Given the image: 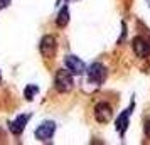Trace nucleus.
<instances>
[{
	"mask_svg": "<svg viewBox=\"0 0 150 145\" xmlns=\"http://www.w3.org/2000/svg\"><path fill=\"white\" fill-rule=\"evenodd\" d=\"M143 130H145V135L150 138V117L145 120V128H143Z\"/></svg>",
	"mask_w": 150,
	"mask_h": 145,
	"instance_id": "obj_12",
	"label": "nucleus"
},
{
	"mask_svg": "<svg viewBox=\"0 0 150 145\" xmlns=\"http://www.w3.org/2000/svg\"><path fill=\"white\" fill-rule=\"evenodd\" d=\"M56 132V123L54 122H44L35 128V138L41 142H49L51 138L54 137Z\"/></svg>",
	"mask_w": 150,
	"mask_h": 145,
	"instance_id": "obj_5",
	"label": "nucleus"
},
{
	"mask_svg": "<svg viewBox=\"0 0 150 145\" xmlns=\"http://www.w3.org/2000/svg\"><path fill=\"white\" fill-rule=\"evenodd\" d=\"M74 86V81H73V76H71V71H66V69H57L54 76V88L59 93H69Z\"/></svg>",
	"mask_w": 150,
	"mask_h": 145,
	"instance_id": "obj_1",
	"label": "nucleus"
},
{
	"mask_svg": "<svg viewBox=\"0 0 150 145\" xmlns=\"http://www.w3.org/2000/svg\"><path fill=\"white\" fill-rule=\"evenodd\" d=\"M133 108H135V103L132 101V105H130L127 110H123L122 113H120V117L116 118V132L120 133V137H125V132H127V128H128V123H130V115H132V111H133Z\"/></svg>",
	"mask_w": 150,
	"mask_h": 145,
	"instance_id": "obj_7",
	"label": "nucleus"
},
{
	"mask_svg": "<svg viewBox=\"0 0 150 145\" xmlns=\"http://www.w3.org/2000/svg\"><path fill=\"white\" fill-rule=\"evenodd\" d=\"M29 120H30V115H29V113L19 115V117L15 118V120L8 122V130L12 132L14 135H17V137H19L22 132H24V128H25V125H27Z\"/></svg>",
	"mask_w": 150,
	"mask_h": 145,
	"instance_id": "obj_9",
	"label": "nucleus"
},
{
	"mask_svg": "<svg viewBox=\"0 0 150 145\" xmlns=\"http://www.w3.org/2000/svg\"><path fill=\"white\" fill-rule=\"evenodd\" d=\"M64 66H66V69H69L71 71V74H84L86 73V66H84V62L79 59V57H76V56L69 54L64 57Z\"/></svg>",
	"mask_w": 150,
	"mask_h": 145,
	"instance_id": "obj_6",
	"label": "nucleus"
},
{
	"mask_svg": "<svg viewBox=\"0 0 150 145\" xmlns=\"http://www.w3.org/2000/svg\"><path fill=\"white\" fill-rule=\"evenodd\" d=\"M8 4H10V0H0V10H2V8H5Z\"/></svg>",
	"mask_w": 150,
	"mask_h": 145,
	"instance_id": "obj_13",
	"label": "nucleus"
},
{
	"mask_svg": "<svg viewBox=\"0 0 150 145\" xmlns=\"http://www.w3.org/2000/svg\"><path fill=\"white\" fill-rule=\"evenodd\" d=\"M68 22H69V8L64 5V7L59 10L57 17H56V25H57V27H66Z\"/></svg>",
	"mask_w": 150,
	"mask_h": 145,
	"instance_id": "obj_10",
	"label": "nucleus"
},
{
	"mask_svg": "<svg viewBox=\"0 0 150 145\" xmlns=\"http://www.w3.org/2000/svg\"><path fill=\"white\" fill-rule=\"evenodd\" d=\"M132 47H133V52H135L138 57H149L150 56V44L147 39H143L140 35H137L133 42H132Z\"/></svg>",
	"mask_w": 150,
	"mask_h": 145,
	"instance_id": "obj_8",
	"label": "nucleus"
},
{
	"mask_svg": "<svg viewBox=\"0 0 150 145\" xmlns=\"http://www.w3.org/2000/svg\"><path fill=\"white\" fill-rule=\"evenodd\" d=\"M39 51H41L42 57H46V59L54 57L56 51H57V41L54 35H44L41 44H39Z\"/></svg>",
	"mask_w": 150,
	"mask_h": 145,
	"instance_id": "obj_3",
	"label": "nucleus"
},
{
	"mask_svg": "<svg viewBox=\"0 0 150 145\" xmlns=\"http://www.w3.org/2000/svg\"><path fill=\"white\" fill-rule=\"evenodd\" d=\"M0 83H2V76H0Z\"/></svg>",
	"mask_w": 150,
	"mask_h": 145,
	"instance_id": "obj_15",
	"label": "nucleus"
},
{
	"mask_svg": "<svg viewBox=\"0 0 150 145\" xmlns=\"http://www.w3.org/2000/svg\"><path fill=\"white\" fill-rule=\"evenodd\" d=\"M113 117V108L111 105L106 103V101H100V103L95 106V118L96 122L100 123H108Z\"/></svg>",
	"mask_w": 150,
	"mask_h": 145,
	"instance_id": "obj_4",
	"label": "nucleus"
},
{
	"mask_svg": "<svg viewBox=\"0 0 150 145\" xmlns=\"http://www.w3.org/2000/svg\"><path fill=\"white\" fill-rule=\"evenodd\" d=\"M66 2H71V0H66Z\"/></svg>",
	"mask_w": 150,
	"mask_h": 145,
	"instance_id": "obj_16",
	"label": "nucleus"
},
{
	"mask_svg": "<svg viewBox=\"0 0 150 145\" xmlns=\"http://www.w3.org/2000/svg\"><path fill=\"white\" fill-rule=\"evenodd\" d=\"M147 4H149V7H150V0H147Z\"/></svg>",
	"mask_w": 150,
	"mask_h": 145,
	"instance_id": "obj_14",
	"label": "nucleus"
},
{
	"mask_svg": "<svg viewBox=\"0 0 150 145\" xmlns=\"http://www.w3.org/2000/svg\"><path fill=\"white\" fill-rule=\"evenodd\" d=\"M86 73H88L89 81L95 83V84H103L105 79H106V68L103 66L101 62H93V64H89V68L86 69Z\"/></svg>",
	"mask_w": 150,
	"mask_h": 145,
	"instance_id": "obj_2",
	"label": "nucleus"
},
{
	"mask_svg": "<svg viewBox=\"0 0 150 145\" xmlns=\"http://www.w3.org/2000/svg\"><path fill=\"white\" fill-rule=\"evenodd\" d=\"M35 93H39V86H35V84H29V86H25V90H24V96H25L27 101H32Z\"/></svg>",
	"mask_w": 150,
	"mask_h": 145,
	"instance_id": "obj_11",
	"label": "nucleus"
}]
</instances>
